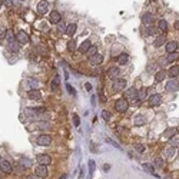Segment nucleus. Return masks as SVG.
<instances>
[{
    "mask_svg": "<svg viewBox=\"0 0 179 179\" xmlns=\"http://www.w3.org/2000/svg\"><path fill=\"white\" fill-rule=\"evenodd\" d=\"M176 133H178V128H169L163 132V136L165 138H173Z\"/></svg>",
    "mask_w": 179,
    "mask_h": 179,
    "instance_id": "b1692460",
    "label": "nucleus"
},
{
    "mask_svg": "<svg viewBox=\"0 0 179 179\" xmlns=\"http://www.w3.org/2000/svg\"><path fill=\"white\" fill-rule=\"evenodd\" d=\"M153 22H155V16H153L152 13H145V15L142 16V23H143V25H146V26H152Z\"/></svg>",
    "mask_w": 179,
    "mask_h": 179,
    "instance_id": "4468645a",
    "label": "nucleus"
},
{
    "mask_svg": "<svg viewBox=\"0 0 179 179\" xmlns=\"http://www.w3.org/2000/svg\"><path fill=\"white\" fill-rule=\"evenodd\" d=\"M102 118H103L105 120H110V113H109L108 110H103V112H102Z\"/></svg>",
    "mask_w": 179,
    "mask_h": 179,
    "instance_id": "58836bf2",
    "label": "nucleus"
},
{
    "mask_svg": "<svg viewBox=\"0 0 179 179\" xmlns=\"http://www.w3.org/2000/svg\"><path fill=\"white\" fill-rule=\"evenodd\" d=\"M47 12H49V3L46 2V0L39 2V5H37V13L39 15H46Z\"/></svg>",
    "mask_w": 179,
    "mask_h": 179,
    "instance_id": "9b49d317",
    "label": "nucleus"
},
{
    "mask_svg": "<svg viewBox=\"0 0 179 179\" xmlns=\"http://www.w3.org/2000/svg\"><path fill=\"white\" fill-rule=\"evenodd\" d=\"M26 179H37V176H27Z\"/></svg>",
    "mask_w": 179,
    "mask_h": 179,
    "instance_id": "09e8293b",
    "label": "nucleus"
},
{
    "mask_svg": "<svg viewBox=\"0 0 179 179\" xmlns=\"http://www.w3.org/2000/svg\"><path fill=\"white\" fill-rule=\"evenodd\" d=\"M128 60H129V55H128L126 52H122V53L118 56V65H120V66L126 65Z\"/></svg>",
    "mask_w": 179,
    "mask_h": 179,
    "instance_id": "dca6fc26",
    "label": "nucleus"
},
{
    "mask_svg": "<svg viewBox=\"0 0 179 179\" xmlns=\"http://www.w3.org/2000/svg\"><path fill=\"white\" fill-rule=\"evenodd\" d=\"M90 46H92L90 40H85V42H82V45L79 46V52H80V53H87V50L90 49Z\"/></svg>",
    "mask_w": 179,
    "mask_h": 179,
    "instance_id": "f3484780",
    "label": "nucleus"
},
{
    "mask_svg": "<svg viewBox=\"0 0 179 179\" xmlns=\"http://www.w3.org/2000/svg\"><path fill=\"white\" fill-rule=\"evenodd\" d=\"M7 47H9V50H12V52H15V53L19 52V43L13 40V35H9V43H7Z\"/></svg>",
    "mask_w": 179,
    "mask_h": 179,
    "instance_id": "2eb2a0df",
    "label": "nucleus"
},
{
    "mask_svg": "<svg viewBox=\"0 0 179 179\" xmlns=\"http://www.w3.org/2000/svg\"><path fill=\"white\" fill-rule=\"evenodd\" d=\"M27 82H29V85H30L33 89H37V80H35V79L29 77V79H27Z\"/></svg>",
    "mask_w": 179,
    "mask_h": 179,
    "instance_id": "e433bc0d",
    "label": "nucleus"
},
{
    "mask_svg": "<svg viewBox=\"0 0 179 179\" xmlns=\"http://www.w3.org/2000/svg\"><path fill=\"white\" fill-rule=\"evenodd\" d=\"M72 118H73V125H75V126H79V123H80L79 116H77L76 113H73V115H72Z\"/></svg>",
    "mask_w": 179,
    "mask_h": 179,
    "instance_id": "4c0bfd02",
    "label": "nucleus"
},
{
    "mask_svg": "<svg viewBox=\"0 0 179 179\" xmlns=\"http://www.w3.org/2000/svg\"><path fill=\"white\" fill-rule=\"evenodd\" d=\"M16 42H17L19 45H27V43L30 42L29 35H27L26 32H23V30H19V32L16 33Z\"/></svg>",
    "mask_w": 179,
    "mask_h": 179,
    "instance_id": "7ed1b4c3",
    "label": "nucleus"
},
{
    "mask_svg": "<svg viewBox=\"0 0 179 179\" xmlns=\"http://www.w3.org/2000/svg\"><path fill=\"white\" fill-rule=\"evenodd\" d=\"M176 50H178V42L170 40V42L166 43V52L168 53H172V52H176Z\"/></svg>",
    "mask_w": 179,
    "mask_h": 179,
    "instance_id": "a211bd4d",
    "label": "nucleus"
},
{
    "mask_svg": "<svg viewBox=\"0 0 179 179\" xmlns=\"http://www.w3.org/2000/svg\"><path fill=\"white\" fill-rule=\"evenodd\" d=\"M50 143H52L50 135H46V133L39 135V138H37V145H39V146H49Z\"/></svg>",
    "mask_w": 179,
    "mask_h": 179,
    "instance_id": "20e7f679",
    "label": "nucleus"
},
{
    "mask_svg": "<svg viewBox=\"0 0 179 179\" xmlns=\"http://www.w3.org/2000/svg\"><path fill=\"white\" fill-rule=\"evenodd\" d=\"M175 29L179 32V20H178V22H175Z\"/></svg>",
    "mask_w": 179,
    "mask_h": 179,
    "instance_id": "de8ad7c7",
    "label": "nucleus"
},
{
    "mask_svg": "<svg viewBox=\"0 0 179 179\" xmlns=\"http://www.w3.org/2000/svg\"><path fill=\"white\" fill-rule=\"evenodd\" d=\"M153 165H155V168H163V166H165V160H163L160 156H158V158H155Z\"/></svg>",
    "mask_w": 179,
    "mask_h": 179,
    "instance_id": "c756f323",
    "label": "nucleus"
},
{
    "mask_svg": "<svg viewBox=\"0 0 179 179\" xmlns=\"http://www.w3.org/2000/svg\"><path fill=\"white\" fill-rule=\"evenodd\" d=\"M60 179H66V175H63V176H62V178H60Z\"/></svg>",
    "mask_w": 179,
    "mask_h": 179,
    "instance_id": "8fccbe9b",
    "label": "nucleus"
},
{
    "mask_svg": "<svg viewBox=\"0 0 179 179\" xmlns=\"http://www.w3.org/2000/svg\"><path fill=\"white\" fill-rule=\"evenodd\" d=\"M158 29L160 30V32H168V23H166V20L165 19H159V22H158Z\"/></svg>",
    "mask_w": 179,
    "mask_h": 179,
    "instance_id": "393cba45",
    "label": "nucleus"
},
{
    "mask_svg": "<svg viewBox=\"0 0 179 179\" xmlns=\"http://www.w3.org/2000/svg\"><path fill=\"white\" fill-rule=\"evenodd\" d=\"M178 86H179V83H178L176 80H170V82L166 85V92H175L176 89H178Z\"/></svg>",
    "mask_w": 179,
    "mask_h": 179,
    "instance_id": "412c9836",
    "label": "nucleus"
},
{
    "mask_svg": "<svg viewBox=\"0 0 179 179\" xmlns=\"http://www.w3.org/2000/svg\"><path fill=\"white\" fill-rule=\"evenodd\" d=\"M19 163H20V166H22V168L29 169V168H32V163H33V162H32L30 159H27V158H25V156H23V158H20Z\"/></svg>",
    "mask_w": 179,
    "mask_h": 179,
    "instance_id": "aec40b11",
    "label": "nucleus"
},
{
    "mask_svg": "<svg viewBox=\"0 0 179 179\" xmlns=\"http://www.w3.org/2000/svg\"><path fill=\"white\" fill-rule=\"evenodd\" d=\"M0 170L5 172V173H12L13 172V166L9 160H2L0 162Z\"/></svg>",
    "mask_w": 179,
    "mask_h": 179,
    "instance_id": "9d476101",
    "label": "nucleus"
},
{
    "mask_svg": "<svg viewBox=\"0 0 179 179\" xmlns=\"http://www.w3.org/2000/svg\"><path fill=\"white\" fill-rule=\"evenodd\" d=\"M145 122H146V119H145L142 115H139V116H135V118H133V123H135L136 126H142V125H145Z\"/></svg>",
    "mask_w": 179,
    "mask_h": 179,
    "instance_id": "cd10ccee",
    "label": "nucleus"
},
{
    "mask_svg": "<svg viewBox=\"0 0 179 179\" xmlns=\"http://www.w3.org/2000/svg\"><path fill=\"white\" fill-rule=\"evenodd\" d=\"M165 77H166V72L160 69V70H159V72H156V75H155V82H158V83H159V82H162Z\"/></svg>",
    "mask_w": 179,
    "mask_h": 179,
    "instance_id": "bb28decb",
    "label": "nucleus"
},
{
    "mask_svg": "<svg viewBox=\"0 0 179 179\" xmlns=\"http://www.w3.org/2000/svg\"><path fill=\"white\" fill-rule=\"evenodd\" d=\"M57 87H59V76H56L52 80V83H50V89H52V90H56Z\"/></svg>",
    "mask_w": 179,
    "mask_h": 179,
    "instance_id": "473e14b6",
    "label": "nucleus"
},
{
    "mask_svg": "<svg viewBox=\"0 0 179 179\" xmlns=\"http://www.w3.org/2000/svg\"><path fill=\"white\" fill-rule=\"evenodd\" d=\"M143 168H145V170H148V172H150V173H153V168H152L150 165H148V163H145V165H143Z\"/></svg>",
    "mask_w": 179,
    "mask_h": 179,
    "instance_id": "ea45409f",
    "label": "nucleus"
},
{
    "mask_svg": "<svg viewBox=\"0 0 179 179\" xmlns=\"http://www.w3.org/2000/svg\"><path fill=\"white\" fill-rule=\"evenodd\" d=\"M145 98H146V87H142L140 90H138V99L143 100Z\"/></svg>",
    "mask_w": 179,
    "mask_h": 179,
    "instance_id": "2f4dec72",
    "label": "nucleus"
},
{
    "mask_svg": "<svg viewBox=\"0 0 179 179\" xmlns=\"http://www.w3.org/2000/svg\"><path fill=\"white\" fill-rule=\"evenodd\" d=\"M126 87V80L125 79H115L113 80V83H112V90L113 92H120V90H123V89Z\"/></svg>",
    "mask_w": 179,
    "mask_h": 179,
    "instance_id": "f03ea898",
    "label": "nucleus"
},
{
    "mask_svg": "<svg viewBox=\"0 0 179 179\" xmlns=\"http://www.w3.org/2000/svg\"><path fill=\"white\" fill-rule=\"evenodd\" d=\"M103 169H105V170H106V172H108V170H109V169H110V165H109V163H106V165H105V166H103Z\"/></svg>",
    "mask_w": 179,
    "mask_h": 179,
    "instance_id": "49530a36",
    "label": "nucleus"
},
{
    "mask_svg": "<svg viewBox=\"0 0 179 179\" xmlns=\"http://www.w3.org/2000/svg\"><path fill=\"white\" fill-rule=\"evenodd\" d=\"M0 162H2V160H0Z\"/></svg>",
    "mask_w": 179,
    "mask_h": 179,
    "instance_id": "3c124183",
    "label": "nucleus"
},
{
    "mask_svg": "<svg viewBox=\"0 0 179 179\" xmlns=\"http://www.w3.org/2000/svg\"><path fill=\"white\" fill-rule=\"evenodd\" d=\"M178 57H179V53H176V52H172V53H168V57H166V60H168V62H175Z\"/></svg>",
    "mask_w": 179,
    "mask_h": 179,
    "instance_id": "7c9ffc66",
    "label": "nucleus"
},
{
    "mask_svg": "<svg viewBox=\"0 0 179 179\" xmlns=\"http://www.w3.org/2000/svg\"><path fill=\"white\" fill-rule=\"evenodd\" d=\"M102 62H103V55H99V53H96V55H93V56L89 57V63H90L92 66L100 65Z\"/></svg>",
    "mask_w": 179,
    "mask_h": 179,
    "instance_id": "ddd939ff",
    "label": "nucleus"
},
{
    "mask_svg": "<svg viewBox=\"0 0 179 179\" xmlns=\"http://www.w3.org/2000/svg\"><path fill=\"white\" fill-rule=\"evenodd\" d=\"M175 152H176V148H175L173 145H169V146L165 149V156H169V158H172V156L175 155Z\"/></svg>",
    "mask_w": 179,
    "mask_h": 179,
    "instance_id": "c85d7f7f",
    "label": "nucleus"
},
{
    "mask_svg": "<svg viewBox=\"0 0 179 179\" xmlns=\"http://www.w3.org/2000/svg\"><path fill=\"white\" fill-rule=\"evenodd\" d=\"M135 149H136V150H139V152H143V150H145V148H143L140 143H136V145H135Z\"/></svg>",
    "mask_w": 179,
    "mask_h": 179,
    "instance_id": "79ce46f5",
    "label": "nucleus"
},
{
    "mask_svg": "<svg viewBox=\"0 0 179 179\" xmlns=\"http://www.w3.org/2000/svg\"><path fill=\"white\" fill-rule=\"evenodd\" d=\"M128 108H129V102L125 99V98H122V99H118L116 102H115V109L118 110V112H126L128 110Z\"/></svg>",
    "mask_w": 179,
    "mask_h": 179,
    "instance_id": "f257e3e1",
    "label": "nucleus"
},
{
    "mask_svg": "<svg viewBox=\"0 0 179 179\" xmlns=\"http://www.w3.org/2000/svg\"><path fill=\"white\" fill-rule=\"evenodd\" d=\"M145 33H146V35H149V36H150V35H155V33H156V29H155L153 26H148V29H146V32H145Z\"/></svg>",
    "mask_w": 179,
    "mask_h": 179,
    "instance_id": "c9c22d12",
    "label": "nucleus"
},
{
    "mask_svg": "<svg viewBox=\"0 0 179 179\" xmlns=\"http://www.w3.org/2000/svg\"><path fill=\"white\" fill-rule=\"evenodd\" d=\"M27 98L30 100H40L42 99V93L39 89H30V90L27 92Z\"/></svg>",
    "mask_w": 179,
    "mask_h": 179,
    "instance_id": "6e6552de",
    "label": "nucleus"
},
{
    "mask_svg": "<svg viewBox=\"0 0 179 179\" xmlns=\"http://www.w3.org/2000/svg\"><path fill=\"white\" fill-rule=\"evenodd\" d=\"M125 99L129 102L130 99H138V89H135V87H129V89H126V92H125Z\"/></svg>",
    "mask_w": 179,
    "mask_h": 179,
    "instance_id": "423d86ee",
    "label": "nucleus"
},
{
    "mask_svg": "<svg viewBox=\"0 0 179 179\" xmlns=\"http://www.w3.org/2000/svg\"><path fill=\"white\" fill-rule=\"evenodd\" d=\"M36 160L39 162V165H45V166H47V165L52 162V158H50L49 155H46V153H40V155H37Z\"/></svg>",
    "mask_w": 179,
    "mask_h": 179,
    "instance_id": "1a4fd4ad",
    "label": "nucleus"
},
{
    "mask_svg": "<svg viewBox=\"0 0 179 179\" xmlns=\"http://www.w3.org/2000/svg\"><path fill=\"white\" fill-rule=\"evenodd\" d=\"M118 76H119V69L118 67H110L109 70H108V77H110V79H118Z\"/></svg>",
    "mask_w": 179,
    "mask_h": 179,
    "instance_id": "5701e85b",
    "label": "nucleus"
},
{
    "mask_svg": "<svg viewBox=\"0 0 179 179\" xmlns=\"http://www.w3.org/2000/svg\"><path fill=\"white\" fill-rule=\"evenodd\" d=\"M178 83H179V82H178Z\"/></svg>",
    "mask_w": 179,
    "mask_h": 179,
    "instance_id": "603ef678",
    "label": "nucleus"
},
{
    "mask_svg": "<svg viewBox=\"0 0 179 179\" xmlns=\"http://www.w3.org/2000/svg\"><path fill=\"white\" fill-rule=\"evenodd\" d=\"M85 87H86V90H92V85H90V83H86Z\"/></svg>",
    "mask_w": 179,
    "mask_h": 179,
    "instance_id": "a18cd8bd",
    "label": "nucleus"
},
{
    "mask_svg": "<svg viewBox=\"0 0 179 179\" xmlns=\"http://www.w3.org/2000/svg\"><path fill=\"white\" fill-rule=\"evenodd\" d=\"M39 126H40L42 129H45V128H49V123H45V122H40V123H39Z\"/></svg>",
    "mask_w": 179,
    "mask_h": 179,
    "instance_id": "c03bdc74",
    "label": "nucleus"
},
{
    "mask_svg": "<svg viewBox=\"0 0 179 179\" xmlns=\"http://www.w3.org/2000/svg\"><path fill=\"white\" fill-rule=\"evenodd\" d=\"M67 49H69L70 52H73V50L76 49V40H69V43H67Z\"/></svg>",
    "mask_w": 179,
    "mask_h": 179,
    "instance_id": "72a5a7b5",
    "label": "nucleus"
},
{
    "mask_svg": "<svg viewBox=\"0 0 179 179\" xmlns=\"http://www.w3.org/2000/svg\"><path fill=\"white\" fill-rule=\"evenodd\" d=\"M35 175H36L37 178H46V176L49 175V170H47V168H46L45 165H39V166L35 169Z\"/></svg>",
    "mask_w": 179,
    "mask_h": 179,
    "instance_id": "0eeeda50",
    "label": "nucleus"
},
{
    "mask_svg": "<svg viewBox=\"0 0 179 179\" xmlns=\"http://www.w3.org/2000/svg\"><path fill=\"white\" fill-rule=\"evenodd\" d=\"M66 87H67V92H69L70 95H75V90H73V87H72V86H70L69 83L66 85Z\"/></svg>",
    "mask_w": 179,
    "mask_h": 179,
    "instance_id": "37998d69",
    "label": "nucleus"
},
{
    "mask_svg": "<svg viewBox=\"0 0 179 179\" xmlns=\"http://www.w3.org/2000/svg\"><path fill=\"white\" fill-rule=\"evenodd\" d=\"M76 30H77L76 23H70V25H67V27H66V33H67L69 36H73V35L76 33Z\"/></svg>",
    "mask_w": 179,
    "mask_h": 179,
    "instance_id": "a878e982",
    "label": "nucleus"
},
{
    "mask_svg": "<svg viewBox=\"0 0 179 179\" xmlns=\"http://www.w3.org/2000/svg\"><path fill=\"white\" fill-rule=\"evenodd\" d=\"M148 102H149V106H152V108H155V106H159V105L162 103V95H159V93H155V95L149 96Z\"/></svg>",
    "mask_w": 179,
    "mask_h": 179,
    "instance_id": "39448f33",
    "label": "nucleus"
},
{
    "mask_svg": "<svg viewBox=\"0 0 179 179\" xmlns=\"http://www.w3.org/2000/svg\"><path fill=\"white\" fill-rule=\"evenodd\" d=\"M49 19H50V23H53V25H59V23L62 22V15H60L57 10H53V12L50 13Z\"/></svg>",
    "mask_w": 179,
    "mask_h": 179,
    "instance_id": "f8f14e48",
    "label": "nucleus"
},
{
    "mask_svg": "<svg viewBox=\"0 0 179 179\" xmlns=\"http://www.w3.org/2000/svg\"><path fill=\"white\" fill-rule=\"evenodd\" d=\"M168 76L170 79H175L176 76H179V66H170L168 70Z\"/></svg>",
    "mask_w": 179,
    "mask_h": 179,
    "instance_id": "6ab92c4d",
    "label": "nucleus"
},
{
    "mask_svg": "<svg viewBox=\"0 0 179 179\" xmlns=\"http://www.w3.org/2000/svg\"><path fill=\"white\" fill-rule=\"evenodd\" d=\"M89 169H90V173L95 170V162L93 160H89Z\"/></svg>",
    "mask_w": 179,
    "mask_h": 179,
    "instance_id": "a19ab883",
    "label": "nucleus"
},
{
    "mask_svg": "<svg viewBox=\"0 0 179 179\" xmlns=\"http://www.w3.org/2000/svg\"><path fill=\"white\" fill-rule=\"evenodd\" d=\"M98 53V47L96 46H90V49L87 50V55L89 56H93V55H96Z\"/></svg>",
    "mask_w": 179,
    "mask_h": 179,
    "instance_id": "f704fd0d",
    "label": "nucleus"
},
{
    "mask_svg": "<svg viewBox=\"0 0 179 179\" xmlns=\"http://www.w3.org/2000/svg\"><path fill=\"white\" fill-rule=\"evenodd\" d=\"M166 43V36L165 35H160V36H158L156 37V40H155V47H160V46H163Z\"/></svg>",
    "mask_w": 179,
    "mask_h": 179,
    "instance_id": "4be33fe9",
    "label": "nucleus"
}]
</instances>
